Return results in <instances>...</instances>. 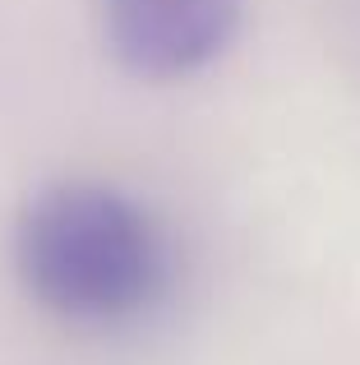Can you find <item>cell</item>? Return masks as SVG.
I'll return each instance as SVG.
<instances>
[{
    "label": "cell",
    "instance_id": "obj_1",
    "mask_svg": "<svg viewBox=\"0 0 360 365\" xmlns=\"http://www.w3.org/2000/svg\"><path fill=\"white\" fill-rule=\"evenodd\" d=\"M18 268L55 314L107 324L153 301L166 255L134 199L97 180H70L28 204L18 222Z\"/></svg>",
    "mask_w": 360,
    "mask_h": 365
},
{
    "label": "cell",
    "instance_id": "obj_2",
    "mask_svg": "<svg viewBox=\"0 0 360 365\" xmlns=\"http://www.w3.org/2000/svg\"><path fill=\"white\" fill-rule=\"evenodd\" d=\"M240 24V0H107V37L144 74L208 65Z\"/></svg>",
    "mask_w": 360,
    "mask_h": 365
}]
</instances>
